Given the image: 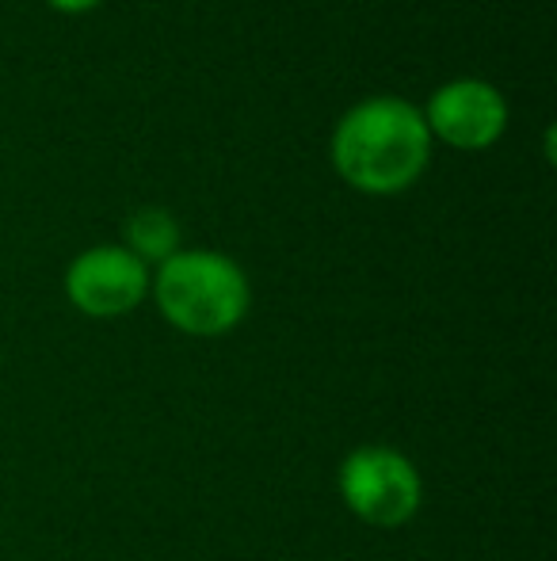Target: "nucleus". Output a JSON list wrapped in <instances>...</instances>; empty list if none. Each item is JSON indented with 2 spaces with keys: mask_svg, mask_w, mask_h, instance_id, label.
<instances>
[{
  "mask_svg": "<svg viewBox=\"0 0 557 561\" xmlns=\"http://www.w3.org/2000/svg\"><path fill=\"white\" fill-rule=\"evenodd\" d=\"M66 295L84 318H123L149 295V267L123 244H96L69 264Z\"/></svg>",
  "mask_w": 557,
  "mask_h": 561,
  "instance_id": "4",
  "label": "nucleus"
},
{
  "mask_svg": "<svg viewBox=\"0 0 557 561\" xmlns=\"http://www.w3.org/2000/svg\"><path fill=\"white\" fill-rule=\"evenodd\" d=\"M423 123L454 149H489L508 126V104L481 77H459L428 100Z\"/></svg>",
  "mask_w": 557,
  "mask_h": 561,
  "instance_id": "5",
  "label": "nucleus"
},
{
  "mask_svg": "<svg viewBox=\"0 0 557 561\" xmlns=\"http://www.w3.org/2000/svg\"><path fill=\"white\" fill-rule=\"evenodd\" d=\"M123 233H127L123 249L135 252L146 267L149 264L161 267L164 260L179 252V226H176V218L161 207H146V210H138V215H130Z\"/></svg>",
  "mask_w": 557,
  "mask_h": 561,
  "instance_id": "6",
  "label": "nucleus"
},
{
  "mask_svg": "<svg viewBox=\"0 0 557 561\" xmlns=\"http://www.w3.org/2000/svg\"><path fill=\"white\" fill-rule=\"evenodd\" d=\"M428 153L423 112L397 96L363 100L333 130V169L367 195H394L417 184Z\"/></svg>",
  "mask_w": 557,
  "mask_h": 561,
  "instance_id": "1",
  "label": "nucleus"
},
{
  "mask_svg": "<svg viewBox=\"0 0 557 561\" xmlns=\"http://www.w3.org/2000/svg\"><path fill=\"white\" fill-rule=\"evenodd\" d=\"M156 310L187 336H222L245 321L253 287L237 260L210 249H187L169 256L149 279Z\"/></svg>",
  "mask_w": 557,
  "mask_h": 561,
  "instance_id": "2",
  "label": "nucleus"
},
{
  "mask_svg": "<svg viewBox=\"0 0 557 561\" xmlns=\"http://www.w3.org/2000/svg\"><path fill=\"white\" fill-rule=\"evenodd\" d=\"M46 4H54L58 12H89V8H96L100 0H46Z\"/></svg>",
  "mask_w": 557,
  "mask_h": 561,
  "instance_id": "7",
  "label": "nucleus"
},
{
  "mask_svg": "<svg viewBox=\"0 0 557 561\" xmlns=\"http://www.w3.org/2000/svg\"><path fill=\"white\" fill-rule=\"evenodd\" d=\"M340 501L367 527L397 531L420 512L423 481L409 455L382 444L356 447L340 462Z\"/></svg>",
  "mask_w": 557,
  "mask_h": 561,
  "instance_id": "3",
  "label": "nucleus"
}]
</instances>
